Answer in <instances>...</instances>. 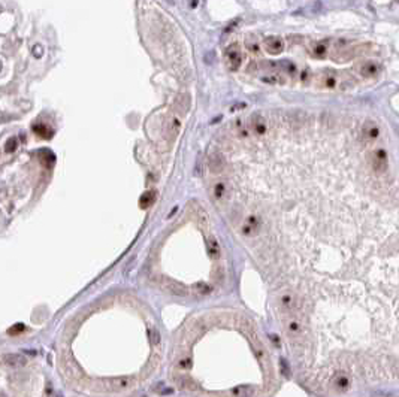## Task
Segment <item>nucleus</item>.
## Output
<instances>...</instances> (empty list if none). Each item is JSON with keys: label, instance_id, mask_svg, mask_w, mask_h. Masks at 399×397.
Returning a JSON list of instances; mask_svg holds the SVG:
<instances>
[{"label": "nucleus", "instance_id": "f257e3e1", "mask_svg": "<svg viewBox=\"0 0 399 397\" xmlns=\"http://www.w3.org/2000/svg\"><path fill=\"white\" fill-rule=\"evenodd\" d=\"M224 59H226V64L232 72H236L244 62V52L241 49V47L238 44H232L226 48L224 52Z\"/></svg>", "mask_w": 399, "mask_h": 397}, {"label": "nucleus", "instance_id": "f03ea898", "mask_svg": "<svg viewBox=\"0 0 399 397\" xmlns=\"http://www.w3.org/2000/svg\"><path fill=\"white\" fill-rule=\"evenodd\" d=\"M368 160H369V164L372 167L374 172L377 174H384L387 170V153L384 149H374L369 153L368 156Z\"/></svg>", "mask_w": 399, "mask_h": 397}, {"label": "nucleus", "instance_id": "7ed1b4c3", "mask_svg": "<svg viewBox=\"0 0 399 397\" xmlns=\"http://www.w3.org/2000/svg\"><path fill=\"white\" fill-rule=\"evenodd\" d=\"M316 84L323 90H333L338 87V73L332 69L321 70L316 77Z\"/></svg>", "mask_w": 399, "mask_h": 397}, {"label": "nucleus", "instance_id": "20e7f679", "mask_svg": "<svg viewBox=\"0 0 399 397\" xmlns=\"http://www.w3.org/2000/svg\"><path fill=\"white\" fill-rule=\"evenodd\" d=\"M356 70L362 78L371 79V78H375L380 73V64L374 60H362L356 64Z\"/></svg>", "mask_w": 399, "mask_h": 397}, {"label": "nucleus", "instance_id": "39448f33", "mask_svg": "<svg viewBox=\"0 0 399 397\" xmlns=\"http://www.w3.org/2000/svg\"><path fill=\"white\" fill-rule=\"evenodd\" d=\"M360 136H362V141L365 143H372L377 141V138L380 136V128L377 126L375 121L372 120H368L364 123L362 126V130H360Z\"/></svg>", "mask_w": 399, "mask_h": 397}, {"label": "nucleus", "instance_id": "423d86ee", "mask_svg": "<svg viewBox=\"0 0 399 397\" xmlns=\"http://www.w3.org/2000/svg\"><path fill=\"white\" fill-rule=\"evenodd\" d=\"M249 128L256 136H263L268 130V121L265 120L262 113H253L249 121Z\"/></svg>", "mask_w": 399, "mask_h": 397}, {"label": "nucleus", "instance_id": "0eeeda50", "mask_svg": "<svg viewBox=\"0 0 399 397\" xmlns=\"http://www.w3.org/2000/svg\"><path fill=\"white\" fill-rule=\"evenodd\" d=\"M263 47H265V49L268 54L278 55L284 51V41L281 39L280 36H268L263 41Z\"/></svg>", "mask_w": 399, "mask_h": 397}, {"label": "nucleus", "instance_id": "6e6552de", "mask_svg": "<svg viewBox=\"0 0 399 397\" xmlns=\"http://www.w3.org/2000/svg\"><path fill=\"white\" fill-rule=\"evenodd\" d=\"M284 330H286V333H287V336L290 339H299L300 334H302V324H300V321L290 314L289 318L284 321Z\"/></svg>", "mask_w": 399, "mask_h": 397}, {"label": "nucleus", "instance_id": "1a4fd4ad", "mask_svg": "<svg viewBox=\"0 0 399 397\" xmlns=\"http://www.w3.org/2000/svg\"><path fill=\"white\" fill-rule=\"evenodd\" d=\"M180 130H181L180 118L175 117V115H170L165 123V138L169 139V141H174L178 136Z\"/></svg>", "mask_w": 399, "mask_h": 397}, {"label": "nucleus", "instance_id": "9d476101", "mask_svg": "<svg viewBox=\"0 0 399 397\" xmlns=\"http://www.w3.org/2000/svg\"><path fill=\"white\" fill-rule=\"evenodd\" d=\"M331 385L335 391L344 393L350 388V376L346 372H336L331 381Z\"/></svg>", "mask_w": 399, "mask_h": 397}, {"label": "nucleus", "instance_id": "9b49d317", "mask_svg": "<svg viewBox=\"0 0 399 397\" xmlns=\"http://www.w3.org/2000/svg\"><path fill=\"white\" fill-rule=\"evenodd\" d=\"M226 167V160H224V156L218 151L213 153L210 157H208V169L211 170L213 174H221Z\"/></svg>", "mask_w": 399, "mask_h": 397}, {"label": "nucleus", "instance_id": "f8f14e48", "mask_svg": "<svg viewBox=\"0 0 399 397\" xmlns=\"http://www.w3.org/2000/svg\"><path fill=\"white\" fill-rule=\"evenodd\" d=\"M278 302H280V306H281V309L284 312L292 314L298 308V299H296V296L293 293H289V291L281 293Z\"/></svg>", "mask_w": 399, "mask_h": 397}, {"label": "nucleus", "instance_id": "ddd939ff", "mask_svg": "<svg viewBox=\"0 0 399 397\" xmlns=\"http://www.w3.org/2000/svg\"><path fill=\"white\" fill-rule=\"evenodd\" d=\"M162 287L165 291L174 294V296H187V288L174 279H167V278L162 279Z\"/></svg>", "mask_w": 399, "mask_h": 397}, {"label": "nucleus", "instance_id": "4468645a", "mask_svg": "<svg viewBox=\"0 0 399 397\" xmlns=\"http://www.w3.org/2000/svg\"><path fill=\"white\" fill-rule=\"evenodd\" d=\"M328 52H329V39H321L311 45V55L314 59H318V60L326 59Z\"/></svg>", "mask_w": 399, "mask_h": 397}, {"label": "nucleus", "instance_id": "2eb2a0df", "mask_svg": "<svg viewBox=\"0 0 399 397\" xmlns=\"http://www.w3.org/2000/svg\"><path fill=\"white\" fill-rule=\"evenodd\" d=\"M2 360L9 367H23V366L27 365V358L24 355H21V354H15V352L14 354L12 352L11 354H5L2 357Z\"/></svg>", "mask_w": 399, "mask_h": 397}, {"label": "nucleus", "instance_id": "dca6fc26", "mask_svg": "<svg viewBox=\"0 0 399 397\" xmlns=\"http://www.w3.org/2000/svg\"><path fill=\"white\" fill-rule=\"evenodd\" d=\"M262 81L271 85H283L286 84V77L283 75V72L274 70V72H266V75L262 77Z\"/></svg>", "mask_w": 399, "mask_h": 397}, {"label": "nucleus", "instance_id": "f3484780", "mask_svg": "<svg viewBox=\"0 0 399 397\" xmlns=\"http://www.w3.org/2000/svg\"><path fill=\"white\" fill-rule=\"evenodd\" d=\"M135 381L132 380L130 376H120V378H114L111 380V387L114 390H127L130 387H133Z\"/></svg>", "mask_w": 399, "mask_h": 397}, {"label": "nucleus", "instance_id": "a211bd4d", "mask_svg": "<svg viewBox=\"0 0 399 397\" xmlns=\"http://www.w3.org/2000/svg\"><path fill=\"white\" fill-rule=\"evenodd\" d=\"M227 193H229V188H227V184L224 181H218L214 184L213 187V196L216 200L223 202L227 197Z\"/></svg>", "mask_w": 399, "mask_h": 397}, {"label": "nucleus", "instance_id": "6ab92c4d", "mask_svg": "<svg viewBox=\"0 0 399 397\" xmlns=\"http://www.w3.org/2000/svg\"><path fill=\"white\" fill-rule=\"evenodd\" d=\"M278 69H280V72L289 75V77H295L296 72H298L296 64L292 63L290 60H281V62H278Z\"/></svg>", "mask_w": 399, "mask_h": 397}, {"label": "nucleus", "instance_id": "aec40b11", "mask_svg": "<svg viewBox=\"0 0 399 397\" xmlns=\"http://www.w3.org/2000/svg\"><path fill=\"white\" fill-rule=\"evenodd\" d=\"M257 230H259V221H257V218H254V217H250L249 221H247V224L242 227V232H244L245 235H249V236L256 235Z\"/></svg>", "mask_w": 399, "mask_h": 397}, {"label": "nucleus", "instance_id": "412c9836", "mask_svg": "<svg viewBox=\"0 0 399 397\" xmlns=\"http://www.w3.org/2000/svg\"><path fill=\"white\" fill-rule=\"evenodd\" d=\"M156 202V193L154 191H147L141 196L139 199V206L142 209H147V207H151Z\"/></svg>", "mask_w": 399, "mask_h": 397}, {"label": "nucleus", "instance_id": "4be33fe9", "mask_svg": "<svg viewBox=\"0 0 399 397\" xmlns=\"http://www.w3.org/2000/svg\"><path fill=\"white\" fill-rule=\"evenodd\" d=\"M175 108H177L178 113H181V115L187 113V111H188V108H190V97L187 96V94H183V96L178 97Z\"/></svg>", "mask_w": 399, "mask_h": 397}, {"label": "nucleus", "instance_id": "5701e85b", "mask_svg": "<svg viewBox=\"0 0 399 397\" xmlns=\"http://www.w3.org/2000/svg\"><path fill=\"white\" fill-rule=\"evenodd\" d=\"M206 250H208V254L211 255V258H218L220 257V247H218V243L214 238L211 239H208V243H206Z\"/></svg>", "mask_w": 399, "mask_h": 397}, {"label": "nucleus", "instance_id": "b1692460", "mask_svg": "<svg viewBox=\"0 0 399 397\" xmlns=\"http://www.w3.org/2000/svg\"><path fill=\"white\" fill-rule=\"evenodd\" d=\"M193 291L198 293V294H200V296H208V294H211L213 287L208 282L200 281V282H196L195 286H193Z\"/></svg>", "mask_w": 399, "mask_h": 397}, {"label": "nucleus", "instance_id": "393cba45", "mask_svg": "<svg viewBox=\"0 0 399 397\" xmlns=\"http://www.w3.org/2000/svg\"><path fill=\"white\" fill-rule=\"evenodd\" d=\"M236 128H238V135H239L241 138H247V136H249V133H250L249 126H244L241 121L236 123Z\"/></svg>", "mask_w": 399, "mask_h": 397}, {"label": "nucleus", "instance_id": "a878e982", "mask_svg": "<svg viewBox=\"0 0 399 397\" xmlns=\"http://www.w3.org/2000/svg\"><path fill=\"white\" fill-rule=\"evenodd\" d=\"M33 130H34L39 136H42V138H50V136H48V128H47V126H44V124H36V126L33 127Z\"/></svg>", "mask_w": 399, "mask_h": 397}, {"label": "nucleus", "instance_id": "bb28decb", "mask_svg": "<svg viewBox=\"0 0 399 397\" xmlns=\"http://www.w3.org/2000/svg\"><path fill=\"white\" fill-rule=\"evenodd\" d=\"M17 146H18V141H17V138H11V139L6 142V145H5V148H6V153H14V151L17 149Z\"/></svg>", "mask_w": 399, "mask_h": 397}, {"label": "nucleus", "instance_id": "cd10ccee", "mask_svg": "<svg viewBox=\"0 0 399 397\" xmlns=\"http://www.w3.org/2000/svg\"><path fill=\"white\" fill-rule=\"evenodd\" d=\"M178 366H180L181 369H185V370H187V369H190V367H192V358H190V357H187V358H181L180 363H178Z\"/></svg>", "mask_w": 399, "mask_h": 397}, {"label": "nucleus", "instance_id": "c85d7f7f", "mask_svg": "<svg viewBox=\"0 0 399 397\" xmlns=\"http://www.w3.org/2000/svg\"><path fill=\"white\" fill-rule=\"evenodd\" d=\"M247 48H249V51L253 52V54H259L260 52V47H259L257 42H247Z\"/></svg>", "mask_w": 399, "mask_h": 397}, {"label": "nucleus", "instance_id": "c756f323", "mask_svg": "<svg viewBox=\"0 0 399 397\" xmlns=\"http://www.w3.org/2000/svg\"><path fill=\"white\" fill-rule=\"evenodd\" d=\"M150 334H151V342L159 345L160 344V334H159V332L157 330H150Z\"/></svg>", "mask_w": 399, "mask_h": 397}, {"label": "nucleus", "instance_id": "7c9ffc66", "mask_svg": "<svg viewBox=\"0 0 399 397\" xmlns=\"http://www.w3.org/2000/svg\"><path fill=\"white\" fill-rule=\"evenodd\" d=\"M42 54H44V49H42L41 45H34L33 47V55L34 57H42Z\"/></svg>", "mask_w": 399, "mask_h": 397}, {"label": "nucleus", "instance_id": "2f4dec72", "mask_svg": "<svg viewBox=\"0 0 399 397\" xmlns=\"http://www.w3.org/2000/svg\"><path fill=\"white\" fill-rule=\"evenodd\" d=\"M281 366H283V370H284V375H289V369H287V362L286 360H281Z\"/></svg>", "mask_w": 399, "mask_h": 397}, {"label": "nucleus", "instance_id": "473e14b6", "mask_svg": "<svg viewBox=\"0 0 399 397\" xmlns=\"http://www.w3.org/2000/svg\"><path fill=\"white\" fill-rule=\"evenodd\" d=\"M21 330H24V326H15V329L14 330H11V333H18V332H21Z\"/></svg>", "mask_w": 399, "mask_h": 397}, {"label": "nucleus", "instance_id": "72a5a7b5", "mask_svg": "<svg viewBox=\"0 0 399 397\" xmlns=\"http://www.w3.org/2000/svg\"><path fill=\"white\" fill-rule=\"evenodd\" d=\"M308 78H310V73H308V70H305V73H302V81H303V82H307Z\"/></svg>", "mask_w": 399, "mask_h": 397}]
</instances>
